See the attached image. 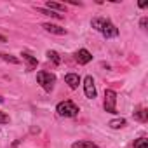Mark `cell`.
<instances>
[{"label":"cell","instance_id":"cell-1","mask_svg":"<svg viewBox=\"0 0 148 148\" xmlns=\"http://www.w3.org/2000/svg\"><path fill=\"white\" fill-rule=\"evenodd\" d=\"M91 25H92L94 30H98L99 33H103L106 38H112V37H117V35H119V28H117L110 19H105V18H94Z\"/></svg>","mask_w":148,"mask_h":148},{"label":"cell","instance_id":"cell-2","mask_svg":"<svg viewBox=\"0 0 148 148\" xmlns=\"http://www.w3.org/2000/svg\"><path fill=\"white\" fill-rule=\"evenodd\" d=\"M56 112H58L61 117H75V115L79 113V106L73 103V101L66 99V101H61V103L56 106Z\"/></svg>","mask_w":148,"mask_h":148},{"label":"cell","instance_id":"cell-3","mask_svg":"<svg viewBox=\"0 0 148 148\" xmlns=\"http://www.w3.org/2000/svg\"><path fill=\"white\" fill-rule=\"evenodd\" d=\"M37 82L42 86V89H44V91L51 92V91L54 89L56 77L52 75V73H49V71H38V73H37Z\"/></svg>","mask_w":148,"mask_h":148},{"label":"cell","instance_id":"cell-4","mask_svg":"<svg viewBox=\"0 0 148 148\" xmlns=\"http://www.w3.org/2000/svg\"><path fill=\"white\" fill-rule=\"evenodd\" d=\"M115 103H117V92L112 89H106L105 91V112L106 113H117Z\"/></svg>","mask_w":148,"mask_h":148},{"label":"cell","instance_id":"cell-5","mask_svg":"<svg viewBox=\"0 0 148 148\" xmlns=\"http://www.w3.org/2000/svg\"><path fill=\"white\" fill-rule=\"evenodd\" d=\"M84 91H86V96L89 99H94L96 98V86H94V80L91 75H87L84 79Z\"/></svg>","mask_w":148,"mask_h":148},{"label":"cell","instance_id":"cell-6","mask_svg":"<svg viewBox=\"0 0 148 148\" xmlns=\"http://www.w3.org/2000/svg\"><path fill=\"white\" fill-rule=\"evenodd\" d=\"M75 59L79 61V64H87V63L92 59V56H91V52H89L87 49H80V51L75 54Z\"/></svg>","mask_w":148,"mask_h":148},{"label":"cell","instance_id":"cell-7","mask_svg":"<svg viewBox=\"0 0 148 148\" xmlns=\"http://www.w3.org/2000/svg\"><path fill=\"white\" fill-rule=\"evenodd\" d=\"M42 28H44L45 32H49V33H54V35H66V30H64V28H61V26H58V25L44 23V25H42Z\"/></svg>","mask_w":148,"mask_h":148},{"label":"cell","instance_id":"cell-8","mask_svg":"<svg viewBox=\"0 0 148 148\" xmlns=\"http://www.w3.org/2000/svg\"><path fill=\"white\" fill-rule=\"evenodd\" d=\"M64 82L70 86V89H77L79 84H80V77L77 75V73H68V75L64 77Z\"/></svg>","mask_w":148,"mask_h":148},{"label":"cell","instance_id":"cell-9","mask_svg":"<svg viewBox=\"0 0 148 148\" xmlns=\"http://www.w3.org/2000/svg\"><path fill=\"white\" fill-rule=\"evenodd\" d=\"M45 7L49 9V11H56L58 14H61V12H64L66 9H64V5L63 4H58V2H51V0H47V2H45Z\"/></svg>","mask_w":148,"mask_h":148},{"label":"cell","instance_id":"cell-10","mask_svg":"<svg viewBox=\"0 0 148 148\" xmlns=\"http://www.w3.org/2000/svg\"><path fill=\"white\" fill-rule=\"evenodd\" d=\"M21 56H23V59L26 61V64H28V70H35V68H37V64H38L37 58H33V56H32V54H28V52H23Z\"/></svg>","mask_w":148,"mask_h":148},{"label":"cell","instance_id":"cell-11","mask_svg":"<svg viewBox=\"0 0 148 148\" xmlns=\"http://www.w3.org/2000/svg\"><path fill=\"white\" fill-rule=\"evenodd\" d=\"M37 12H40V14H45V16H51V18H58V19H63V14L52 12V11H49V9H44V7H37Z\"/></svg>","mask_w":148,"mask_h":148},{"label":"cell","instance_id":"cell-12","mask_svg":"<svg viewBox=\"0 0 148 148\" xmlns=\"http://www.w3.org/2000/svg\"><path fill=\"white\" fill-rule=\"evenodd\" d=\"M134 119H138L139 122H146V120H148V112H146L145 108H139V110L134 113Z\"/></svg>","mask_w":148,"mask_h":148},{"label":"cell","instance_id":"cell-13","mask_svg":"<svg viewBox=\"0 0 148 148\" xmlns=\"http://www.w3.org/2000/svg\"><path fill=\"white\" fill-rule=\"evenodd\" d=\"M0 59H4V61H7L11 64H19V59L18 58H14L11 54H5V52H0Z\"/></svg>","mask_w":148,"mask_h":148},{"label":"cell","instance_id":"cell-14","mask_svg":"<svg viewBox=\"0 0 148 148\" xmlns=\"http://www.w3.org/2000/svg\"><path fill=\"white\" fill-rule=\"evenodd\" d=\"M108 125H110L112 129H120V127L125 125V119H115V120H112Z\"/></svg>","mask_w":148,"mask_h":148},{"label":"cell","instance_id":"cell-15","mask_svg":"<svg viewBox=\"0 0 148 148\" xmlns=\"http://www.w3.org/2000/svg\"><path fill=\"white\" fill-rule=\"evenodd\" d=\"M94 145L91 141H77V143H73L71 148H92Z\"/></svg>","mask_w":148,"mask_h":148},{"label":"cell","instance_id":"cell-16","mask_svg":"<svg viewBox=\"0 0 148 148\" xmlns=\"http://www.w3.org/2000/svg\"><path fill=\"white\" fill-rule=\"evenodd\" d=\"M47 58H49V59H51L54 64H59V63H61V58H59V54H58V52H54V51H49V52H47Z\"/></svg>","mask_w":148,"mask_h":148},{"label":"cell","instance_id":"cell-17","mask_svg":"<svg viewBox=\"0 0 148 148\" xmlns=\"http://www.w3.org/2000/svg\"><path fill=\"white\" fill-rule=\"evenodd\" d=\"M134 148H148V139L146 138H139L134 141Z\"/></svg>","mask_w":148,"mask_h":148},{"label":"cell","instance_id":"cell-18","mask_svg":"<svg viewBox=\"0 0 148 148\" xmlns=\"http://www.w3.org/2000/svg\"><path fill=\"white\" fill-rule=\"evenodd\" d=\"M0 124H9V115H5L4 112H0Z\"/></svg>","mask_w":148,"mask_h":148},{"label":"cell","instance_id":"cell-19","mask_svg":"<svg viewBox=\"0 0 148 148\" xmlns=\"http://www.w3.org/2000/svg\"><path fill=\"white\" fill-rule=\"evenodd\" d=\"M0 42H2V44H5V42H7V38H5L4 35H0Z\"/></svg>","mask_w":148,"mask_h":148},{"label":"cell","instance_id":"cell-20","mask_svg":"<svg viewBox=\"0 0 148 148\" xmlns=\"http://www.w3.org/2000/svg\"><path fill=\"white\" fill-rule=\"evenodd\" d=\"M145 26H146V18H145V19H141V28H145Z\"/></svg>","mask_w":148,"mask_h":148},{"label":"cell","instance_id":"cell-21","mask_svg":"<svg viewBox=\"0 0 148 148\" xmlns=\"http://www.w3.org/2000/svg\"><path fill=\"white\" fill-rule=\"evenodd\" d=\"M0 103H4V98H2V96H0Z\"/></svg>","mask_w":148,"mask_h":148},{"label":"cell","instance_id":"cell-22","mask_svg":"<svg viewBox=\"0 0 148 148\" xmlns=\"http://www.w3.org/2000/svg\"><path fill=\"white\" fill-rule=\"evenodd\" d=\"M92 148H98V146H96V145H94V146H92Z\"/></svg>","mask_w":148,"mask_h":148}]
</instances>
